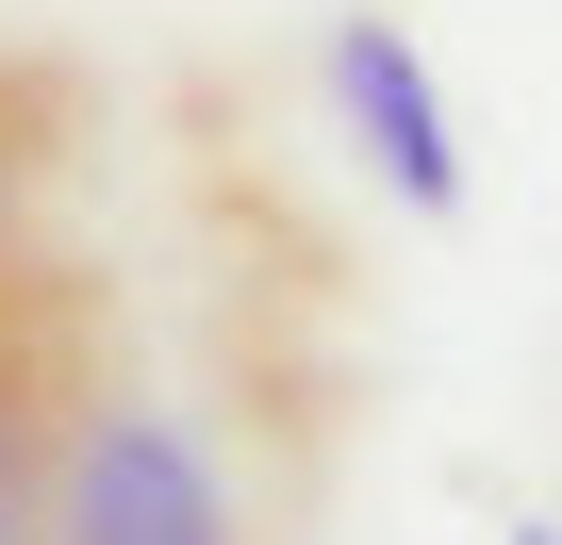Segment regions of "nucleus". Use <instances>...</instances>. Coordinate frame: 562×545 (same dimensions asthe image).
<instances>
[{
	"label": "nucleus",
	"mask_w": 562,
	"mask_h": 545,
	"mask_svg": "<svg viewBox=\"0 0 562 545\" xmlns=\"http://www.w3.org/2000/svg\"><path fill=\"white\" fill-rule=\"evenodd\" d=\"M50 545H248V512L166 397L100 381L83 430H67V479H50Z\"/></svg>",
	"instance_id": "1"
},
{
	"label": "nucleus",
	"mask_w": 562,
	"mask_h": 545,
	"mask_svg": "<svg viewBox=\"0 0 562 545\" xmlns=\"http://www.w3.org/2000/svg\"><path fill=\"white\" fill-rule=\"evenodd\" d=\"M100 381H116L100 298L0 231V545H50V479H67V430H83Z\"/></svg>",
	"instance_id": "2"
},
{
	"label": "nucleus",
	"mask_w": 562,
	"mask_h": 545,
	"mask_svg": "<svg viewBox=\"0 0 562 545\" xmlns=\"http://www.w3.org/2000/svg\"><path fill=\"white\" fill-rule=\"evenodd\" d=\"M331 116H348V149L381 166L397 215H463V133H447L430 50H414L397 18H348V34H331Z\"/></svg>",
	"instance_id": "3"
},
{
	"label": "nucleus",
	"mask_w": 562,
	"mask_h": 545,
	"mask_svg": "<svg viewBox=\"0 0 562 545\" xmlns=\"http://www.w3.org/2000/svg\"><path fill=\"white\" fill-rule=\"evenodd\" d=\"M50 149H67V83L0 50V231L34 215V182H50Z\"/></svg>",
	"instance_id": "4"
},
{
	"label": "nucleus",
	"mask_w": 562,
	"mask_h": 545,
	"mask_svg": "<svg viewBox=\"0 0 562 545\" xmlns=\"http://www.w3.org/2000/svg\"><path fill=\"white\" fill-rule=\"evenodd\" d=\"M513 545H562V512H513Z\"/></svg>",
	"instance_id": "5"
}]
</instances>
